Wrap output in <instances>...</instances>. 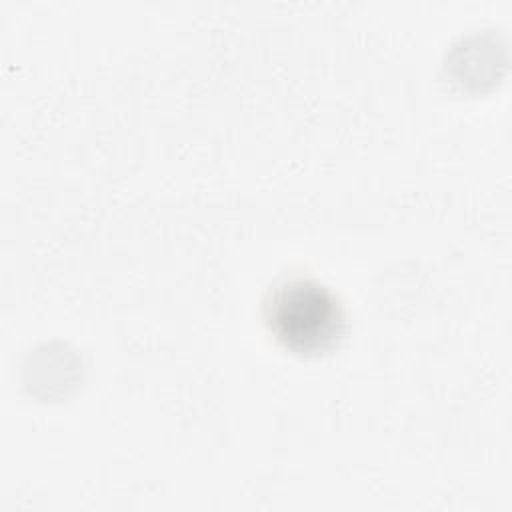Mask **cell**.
<instances>
[{"label":"cell","mask_w":512,"mask_h":512,"mask_svg":"<svg viewBox=\"0 0 512 512\" xmlns=\"http://www.w3.org/2000/svg\"><path fill=\"white\" fill-rule=\"evenodd\" d=\"M262 316L270 334L298 354H322L338 346L346 330L340 298L308 274H290L268 288Z\"/></svg>","instance_id":"obj_1"}]
</instances>
